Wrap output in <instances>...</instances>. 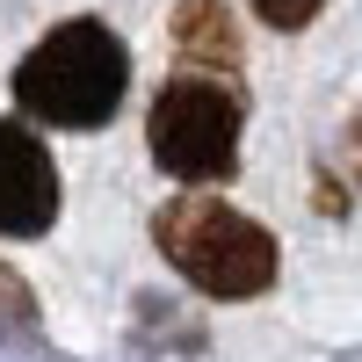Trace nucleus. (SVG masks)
<instances>
[{"label":"nucleus","instance_id":"nucleus-1","mask_svg":"<svg viewBox=\"0 0 362 362\" xmlns=\"http://www.w3.org/2000/svg\"><path fill=\"white\" fill-rule=\"evenodd\" d=\"M131 87V51L109 22L73 15L15 66V102L51 131H102Z\"/></svg>","mask_w":362,"mask_h":362},{"label":"nucleus","instance_id":"nucleus-2","mask_svg":"<svg viewBox=\"0 0 362 362\" xmlns=\"http://www.w3.org/2000/svg\"><path fill=\"white\" fill-rule=\"evenodd\" d=\"M160 254L174 261L181 283H196L203 297H261L276 283V239L254 225L247 210H232L218 196H174L153 218Z\"/></svg>","mask_w":362,"mask_h":362},{"label":"nucleus","instance_id":"nucleus-3","mask_svg":"<svg viewBox=\"0 0 362 362\" xmlns=\"http://www.w3.org/2000/svg\"><path fill=\"white\" fill-rule=\"evenodd\" d=\"M239 124H247V109H239L232 87L189 73V80H167L153 95L145 145H153V160L174 181H225L239 167Z\"/></svg>","mask_w":362,"mask_h":362},{"label":"nucleus","instance_id":"nucleus-4","mask_svg":"<svg viewBox=\"0 0 362 362\" xmlns=\"http://www.w3.org/2000/svg\"><path fill=\"white\" fill-rule=\"evenodd\" d=\"M58 218V167L29 124H0V239H37Z\"/></svg>","mask_w":362,"mask_h":362},{"label":"nucleus","instance_id":"nucleus-5","mask_svg":"<svg viewBox=\"0 0 362 362\" xmlns=\"http://www.w3.org/2000/svg\"><path fill=\"white\" fill-rule=\"evenodd\" d=\"M174 51L189 58V66H218V73H232L239 58V22H232V8L225 0H181L174 8Z\"/></svg>","mask_w":362,"mask_h":362},{"label":"nucleus","instance_id":"nucleus-6","mask_svg":"<svg viewBox=\"0 0 362 362\" xmlns=\"http://www.w3.org/2000/svg\"><path fill=\"white\" fill-rule=\"evenodd\" d=\"M319 8H326V0H254V15H261L268 29H305Z\"/></svg>","mask_w":362,"mask_h":362},{"label":"nucleus","instance_id":"nucleus-7","mask_svg":"<svg viewBox=\"0 0 362 362\" xmlns=\"http://www.w3.org/2000/svg\"><path fill=\"white\" fill-rule=\"evenodd\" d=\"M0 319H15V326H37V305H29L22 276H8V268H0Z\"/></svg>","mask_w":362,"mask_h":362},{"label":"nucleus","instance_id":"nucleus-8","mask_svg":"<svg viewBox=\"0 0 362 362\" xmlns=\"http://www.w3.org/2000/svg\"><path fill=\"white\" fill-rule=\"evenodd\" d=\"M348 174L362 181V116H355V124H348Z\"/></svg>","mask_w":362,"mask_h":362}]
</instances>
